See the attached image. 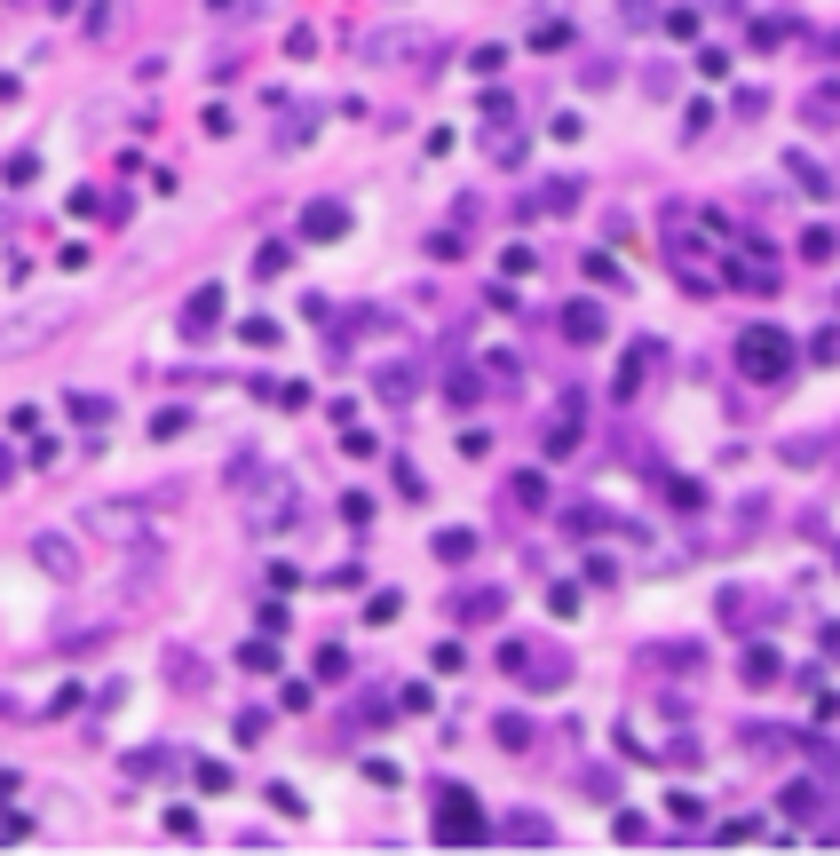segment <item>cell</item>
I'll list each match as a JSON object with an SVG mask.
<instances>
[{
  "instance_id": "1",
  "label": "cell",
  "mask_w": 840,
  "mask_h": 856,
  "mask_svg": "<svg viewBox=\"0 0 840 856\" xmlns=\"http://www.w3.org/2000/svg\"><path fill=\"white\" fill-rule=\"evenodd\" d=\"M737 357H745V373H761V381H777V373H785V333H753V341H745Z\"/></svg>"
},
{
  "instance_id": "5",
  "label": "cell",
  "mask_w": 840,
  "mask_h": 856,
  "mask_svg": "<svg viewBox=\"0 0 840 856\" xmlns=\"http://www.w3.org/2000/svg\"><path fill=\"white\" fill-rule=\"evenodd\" d=\"M214 318H222V286H199L191 294V333H207Z\"/></svg>"
},
{
  "instance_id": "2",
  "label": "cell",
  "mask_w": 840,
  "mask_h": 856,
  "mask_svg": "<svg viewBox=\"0 0 840 856\" xmlns=\"http://www.w3.org/2000/svg\"><path fill=\"white\" fill-rule=\"evenodd\" d=\"M444 841H452V849H468V841H476V809H468L460 793L444 801Z\"/></svg>"
},
{
  "instance_id": "4",
  "label": "cell",
  "mask_w": 840,
  "mask_h": 856,
  "mask_svg": "<svg viewBox=\"0 0 840 856\" xmlns=\"http://www.w3.org/2000/svg\"><path fill=\"white\" fill-rule=\"evenodd\" d=\"M420 40L413 32H373V40H365V56H373V64H389V56H413Z\"/></svg>"
},
{
  "instance_id": "3",
  "label": "cell",
  "mask_w": 840,
  "mask_h": 856,
  "mask_svg": "<svg viewBox=\"0 0 840 856\" xmlns=\"http://www.w3.org/2000/svg\"><path fill=\"white\" fill-rule=\"evenodd\" d=\"M563 325H571V341H603V310H595V302H571Z\"/></svg>"
}]
</instances>
